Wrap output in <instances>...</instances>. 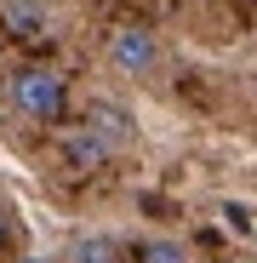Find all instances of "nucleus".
Segmentation results:
<instances>
[{
	"mask_svg": "<svg viewBox=\"0 0 257 263\" xmlns=\"http://www.w3.org/2000/svg\"><path fill=\"white\" fill-rule=\"evenodd\" d=\"M137 263H189V246L177 235H149L137 240Z\"/></svg>",
	"mask_w": 257,
	"mask_h": 263,
	"instance_id": "6",
	"label": "nucleus"
},
{
	"mask_svg": "<svg viewBox=\"0 0 257 263\" xmlns=\"http://www.w3.org/2000/svg\"><path fill=\"white\" fill-rule=\"evenodd\" d=\"M12 235V223H6V206H0V240H6Z\"/></svg>",
	"mask_w": 257,
	"mask_h": 263,
	"instance_id": "8",
	"label": "nucleus"
},
{
	"mask_svg": "<svg viewBox=\"0 0 257 263\" xmlns=\"http://www.w3.org/2000/svg\"><path fill=\"white\" fill-rule=\"evenodd\" d=\"M103 58H109V69L126 74V80H149V74L160 69V40H154L149 23H114V29L103 34Z\"/></svg>",
	"mask_w": 257,
	"mask_h": 263,
	"instance_id": "2",
	"label": "nucleus"
},
{
	"mask_svg": "<svg viewBox=\"0 0 257 263\" xmlns=\"http://www.w3.org/2000/svg\"><path fill=\"white\" fill-rule=\"evenodd\" d=\"M17 263H52V257H17Z\"/></svg>",
	"mask_w": 257,
	"mask_h": 263,
	"instance_id": "9",
	"label": "nucleus"
},
{
	"mask_svg": "<svg viewBox=\"0 0 257 263\" xmlns=\"http://www.w3.org/2000/svg\"><path fill=\"white\" fill-rule=\"evenodd\" d=\"M69 263H126V246L114 235H74Z\"/></svg>",
	"mask_w": 257,
	"mask_h": 263,
	"instance_id": "5",
	"label": "nucleus"
},
{
	"mask_svg": "<svg viewBox=\"0 0 257 263\" xmlns=\"http://www.w3.org/2000/svg\"><path fill=\"white\" fill-rule=\"evenodd\" d=\"M6 98H12V109H17L23 120L52 126V120H63V109H69V80H63L52 63H23V69L6 80Z\"/></svg>",
	"mask_w": 257,
	"mask_h": 263,
	"instance_id": "1",
	"label": "nucleus"
},
{
	"mask_svg": "<svg viewBox=\"0 0 257 263\" xmlns=\"http://www.w3.org/2000/svg\"><path fill=\"white\" fill-rule=\"evenodd\" d=\"M80 126H86V132H97V138H103L114 155H126V149L137 143V126H132V115H126L120 103H109V98H86Z\"/></svg>",
	"mask_w": 257,
	"mask_h": 263,
	"instance_id": "3",
	"label": "nucleus"
},
{
	"mask_svg": "<svg viewBox=\"0 0 257 263\" xmlns=\"http://www.w3.org/2000/svg\"><path fill=\"white\" fill-rule=\"evenodd\" d=\"M57 155H63V166H69V172H103V166L114 160V149L97 138V132H86L80 120H74V126H63Z\"/></svg>",
	"mask_w": 257,
	"mask_h": 263,
	"instance_id": "4",
	"label": "nucleus"
},
{
	"mask_svg": "<svg viewBox=\"0 0 257 263\" xmlns=\"http://www.w3.org/2000/svg\"><path fill=\"white\" fill-rule=\"evenodd\" d=\"M6 17H12V29L29 34V40L46 29V6H40V0H6Z\"/></svg>",
	"mask_w": 257,
	"mask_h": 263,
	"instance_id": "7",
	"label": "nucleus"
}]
</instances>
